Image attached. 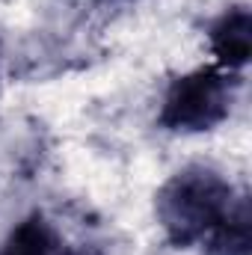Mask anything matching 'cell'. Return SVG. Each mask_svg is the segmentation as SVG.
Instances as JSON below:
<instances>
[{
	"instance_id": "obj_1",
	"label": "cell",
	"mask_w": 252,
	"mask_h": 255,
	"mask_svg": "<svg viewBox=\"0 0 252 255\" xmlns=\"http://www.w3.org/2000/svg\"><path fill=\"white\" fill-rule=\"evenodd\" d=\"M232 208L229 184L211 169H184L157 196V217L172 244L187 247L214 232Z\"/></svg>"
},
{
	"instance_id": "obj_4",
	"label": "cell",
	"mask_w": 252,
	"mask_h": 255,
	"mask_svg": "<svg viewBox=\"0 0 252 255\" xmlns=\"http://www.w3.org/2000/svg\"><path fill=\"white\" fill-rule=\"evenodd\" d=\"M0 255H71L63 250L60 238L42 217L24 220L6 241Z\"/></svg>"
},
{
	"instance_id": "obj_5",
	"label": "cell",
	"mask_w": 252,
	"mask_h": 255,
	"mask_svg": "<svg viewBox=\"0 0 252 255\" xmlns=\"http://www.w3.org/2000/svg\"><path fill=\"white\" fill-rule=\"evenodd\" d=\"M214 247L223 255H250V211L247 202L229 208L223 223L214 229Z\"/></svg>"
},
{
	"instance_id": "obj_2",
	"label": "cell",
	"mask_w": 252,
	"mask_h": 255,
	"mask_svg": "<svg viewBox=\"0 0 252 255\" xmlns=\"http://www.w3.org/2000/svg\"><path fill=\"white\" fill-rule=\"evenodd\" d=\"M229 101V80L214 68H202L172 83L160 122L172 130H208L226 119Z\"/></svg>"
},
{
	"instance_id": "obj_3",
	"label": "cell",
	"mask_w": 252,
	"mask_h": 255,
	"mask_svg": "<svg viewBox=\"0 0 252 255\" xmlns=\"http://www.w3.org/2000/svg\"><path fill=\"white\" fill-rule=\"evenodd\" d=\"M211 48L226 68H241L252 54V18L247 9H232L211 30Z\"/></svg>"
}]
</instances>
